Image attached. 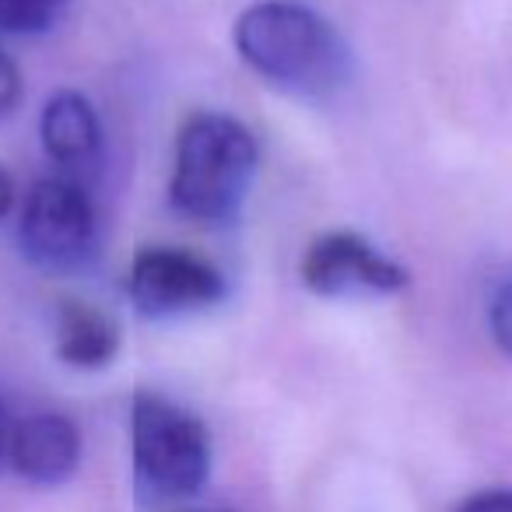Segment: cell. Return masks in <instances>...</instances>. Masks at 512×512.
<instances>
[{
  "label": "cell",
  "mask_w": 512,
  "mask_h": 512,
  "mask_svg": "<svg viewBox=\"0 0 512 512\" xmlns=\"http://www.w3.org/2000/svg\"><path fill=\"white\" fill-rule=\"evenodd\" d=\"M456 512H512V488H491L477 491Z\"/></svg>",
  "instance_id": "13"
},
{
  "label": "cell",
  "mask_w": 512,
  "mask_h": 512,
  "mask_svg": "<svg viewBox=\"0 0 512 512\" xmlns=\"http://www.w3.org/2000/svg\"><path fill=\"white\" fill-rule=\"evenodd\" d=\"M11 204H15V186H11V176L4 169H0V218L11 211Z\"/></svg>",
  "instance_id": "14"
},
{
  "label": "cell",
  "mask_w": 512,
  "mask_h": 512,
  "mask_svg": "<svg viewBox=\"0 0 512 512\" xmlns=\"http://www.w3.org/2000/svg\"><path fill=\"white\" fill-rule=\"evenodd\" d=\"M18 102H22V71L8 53L0 50V116H8Z\"/></svg>",
  "instance_id": "12"
},
{
  "label": "cell",
  "mask_w": 512,
  "mask_h": 512,
  "mask_svg": "<svg viewBox=\"0 0 512 512\" xmlns=\"http://www.w3.org/2000/svg\"><path fill=\"white\" fill-rule=\"evenodd\" d=\"M260 148L246 123L225 113H190L176 137L172 207L204 225H225L242 211Z\"/></svg>",
  "instance_id": "2"
},
{
  "label": "cell",
  "mask_w": 512,
  "mask_h": 512,
  "mask_svg": "<svg viewBox=\"0 0 512 512\" xmlns=\"http://www.w3.org/2000/svg\"><path fill=\"white\" fill-rule=\"evenodd\" d=\"M67 0H0V32H43Z\"/></svg>",
  "instance_id": "10"
},
{
  "label": "cell",
  "mask_w": 512,
  "mask_h": 512,
  "mask_svg": "<svg viewBox=\"0 0 512 512\" xmlns=\"http://www.w3.org/2000/svg\"><path fill=\"white\" fill-rule=\"evenodd\" d=\"M302 285L323 299L344 295H397L411 285L407 267L372 246L358 232H323L309 242L299 264Z\"/></svg>",
  "instance_id": "5"
},
{
  "label": "cell",
  "mask_w": 512,
  "mask_h": 512,
  "mask_svg": "<svg viewBox=\"0 0 512 512\" xmlns=\"http://www.w3.org/2000/svg\"><path fill=\"white\" fill-rule=\"evenodd\" d=\"M0 453H4V414H0Z\"/></svg>",
  "instance_id": "15"
},
{
  "label": "cell",
  "mask_w": 512,
  "mask_h": 512,
  "mask_svg": "<svg viewBox=\"0 0 512 512\" xmlns=\"http://www.w3.org/2000/svg\"><path fill=\"white\" fill-rule=\"evenodd\" d=\"M127 288L137 313L165 320V316L207 309L225 299V274L207 264L204 256H193L186 249L148 246L134 256Z\"/></svg>",
  "instance_id": "6"
},
{
  "label": "cell",
  "mask_w": 512,
  "mask_h": 512,
  "mask_svg": "<svg viewBox=\"0 0 512 512\" xmlns=\"http://www.w3.org/2000/svg\"><path fill=\"white\" fill-rule=\"evenodd\" d=\"M11 463L25 481L60 484L81 460V435L64 414H32L11 432Z\"/></svg>",
  "instance_id": "8"
},
{
  "label": "cell",
  "mask_w": 512,
  "mask_h": 512,
  "mask_svg": "<svg viewBox=\"0 0 512 512\" xmlns=\"http://www.w3.org/2000/svg\"><path fill=\"white\" fill-rule=\"evenodd\" d=\"M120 323L88 302H60L57 355L71 369H106L120 351Z\"/></svg>",
  "instance_id": "9"
},
{
  "label": "cell",
  "mask_w": 512,
  "mask_h": 512,
  "mask_svg": "<svg viewBox=\"0 0 512 512\" xmlns=\"http://www.w3.org/2000/svg\"><path fill=\"white\" fill-rule=\"evenodd\" d=\"M39 134H43V148L50 162H57L60 176L74 179L99 169L102 162V127L99 113L81 92H57L43 109L39 120Z\"/></svg>",
  "instance_id": "7"
},
{
  "label": "cell",
  "mask_w": 512,
  "mask_h": 512,
  "mask_svg": "<svg viewBox=\"0 0 512 512\" xmlns=\"http://www.w3.org/2000/svg\"><path fill=\"white\" fill-rule=\"evenodd\" d=\"M130 449L141 481L165 498L193 495L211 474V439L204 421L158 393L144 390L134 397Z\"/></svg>",
  "instance_id": "3"
},
{
  "label": "cell",
  "mask_w": 512,
  "mask_h": 512,
  "mask_svg": "<svg viewBox=\"0 0 512 512\" xmlns=\"http://www.w3.org/2000/svg\"><path fill=\"white\" fill-rule=\"evenodd\" d=\"M18 239L32 264L50 274H71L88 267V260L95 256L99 225H95L85 186L67 176L39 179L25 200Z\"/></svg>",
  "instance_id": "4"
},
{
  "label": "cell",
  "mask_w": 512,
  "mask_h": 512,
  "mask_svg": "<svg viewBox=\"0 0 512 512\" xmlns=\"http://www.w3.org/2000/svg\"><path fill=\"white\" fill-rule=\"evenodd\" d=\"M204 512H228V509H204Z\"/></svg>",
  "instance_id": "16"
},
{
  "label": "cell",
  "mask_w": 512,
  "mask_h": 512,
  "mask_svg": "<svg viewBox=\"0 0 512 512\" xmlns=\"http://www.w3.org/2000/svg\"><path fill=\"white\" fill-rule=\"evenodd\" d=\"M488 327H491V341L512 358V278H505L495 288V295H491Z\"/></svg>",
  "instance_id": "11"
},
{
  "label": "cell",
  "mask_w": 512,
  "mask_h": 512,
  "mask_svg": "<svg viewBox=\"0 0 512 512\" xmlns=\"http://www.w3.org/2000/svg\"><path fill=\"white\" fill-rule=\"evenodd\" d=\"M235 50L260 78L295 95H334L355 74L351 46L320 15L295 0H260L235 18Z\"/></svg>",
  "instance_id": "1"
}]
</instances>
